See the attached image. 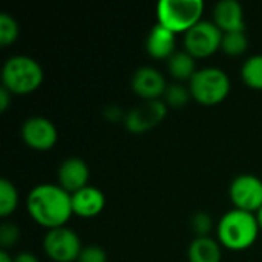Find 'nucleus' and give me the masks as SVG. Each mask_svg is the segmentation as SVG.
Returning a JSON list of instances; mask_svg holds the SVG:
<instances>
[{"instance_id": "7", "label": "nucleus", "mask_w": 262, "mask_h": 262, "mask_svg": "<svg viewBox=\"0 0 262 262\" xmlns=\"http://www.w3.org/2000/svg\"><path fill=\"white\" fill-rule=\"evenodd\" d=\"M45 255L54 262H77L83 250L78 235L69 227L48 230L43 238Z\"/></svg>"}, {"instance_id": "18", "label": "nucleus", "mask_w": 262, "mask_h": 262, "mask_svg": "<svg viewBox=\"0 0 262 262\" xmlns=\"http://www.w3.org/2000/svg\"><path fill=\"white\" fill-rule=\"evenodd\" d=\"M241 80L247 88L262 91V55H252L243 63Z\"/></svg>"}, {"instance_id": "19", "label": "nucleus", "mask_w": 262, "mask_h": 262, "mask_svg": "<svg viewBox=\"0 0 262 262\" xmlns=\"http://www.w3.org/2000/svg\"><path fill=\"white\" fill-rule=\"evenodd\" d=\"M18 201H20L18 190L14 186V183L6 178L0 180V216L2 218L11 216L17 210Z\"/></svg>"}, {"instance_id": "3", "label": "nucleus", "mask_w": 262, "mask_h": 262, "mask_svg": "<svg viewBox=\"0 0 262 262\" xmlns=\"http://www.w3.org/2000/svg\"><path fill=\"white\" fill-rule=\"evenodd\" d=\"M45 74L40 63L28 55H12L2 68V88L12 95L35 92L43 83Z\"/></svg>"}, {"instance_id": "26", "label": "nucleus", "mask_w": 262, "mask_h": 262, "mask_svg": "<svg viewBox=\"0 0 262 262\" xmlns=\"http://www.w3.org/2000/svg\"><path fill=\"white\" fill-rule=\"evenodd\" d=\"M104 115H106V118L107 120H111L112 123H118L120 120H124V114L121 112V109L120 107H117V106H111V107H107L106 111H104Z\"/></svg>"}, {"instance_id": "8", "label": "nucleus", "mask_w": 262, "mask_h": 262, "mask_svg": "<svg viewBox=\"0 0 262 262\" xmlns=\"http://www.w3.org/2000/svg\"><path fill=\"white\" fill-rule=\"evenodd\" d=\"M229 196L235 209L256 213L262 207V180L250 173L236 177L230 183Z\"/></svg>"}, {"instance_id": "9", "label": "nucleus", "mask_w": 262, "mask_h": 262, "mask_svg": "<svg viewBox=\"0 0 262 262\" xmlns=\"http://www.w3.org/2000/svg\"><path fill=\"white\" fill-rule=\"evenodd\" d=\"M20 137L29 149L46 152L57 144L58 130L49 118L31 117L23 121L20 127Z\"/></svg>"}, {"instance_id": "15", "label": "nucleus", "mask_w": 262, "mask_h": 262, "mask_svg": "<svg viewBox=\"0 0 262 262\" xmlns=\"http://www.w3.org/2000/svg\"><path fill=\"white\" fill-rule=\"evenodd\" d=\"M146 51L155 60H169L177 52V34L157 23L146 38Z\"/></svg>"}, {"instance_id": "27", "label": "nucleus", "mask_w": 262, "mask_h": 262, "mask_svg": "<svg viewBox=\"0 0 262 262\" xmlns=\"http://www.w3.org/2000/svg\"><path fill=\"white\" fill-rule=\"evenodd\" d=\"M12 97L14 95L8 89L0 88V112H6L8 111V107H9V104L12 101Z\"/></svg>"}, {"instance_id": "29", "label": "nucleus", "mask_w": 262, "mask_h": 262, "mask_svg": "<svg viewBox=\"0 0 262 262\" xmlns=\"http://www.w3.org/2000/svg\"><path fill=\"white\" fill-rule=\"evenodd\" d=\"M0 262H14V256H11L6 250H0Z\"/></svg>"}, {"instance_id": "4", "label": "nucleus", "mask_w": 262, "mask_h": 262, "mask_svg": "<svg viewBox=\"0 0 262 262\" xmlns=\"http://www.w3.org/2000/svg\"><path fill=\"white\" fill-rule=\"evenodd\" d=\"M203 0H161L157 5V20L173 34H186L203 20Z\"/></svg>"}, {"instance_id": "1", "label": "nucleus", "mask_w": 262, "mask_h": 262, "mask_svg": "<svg viewBox=\"0 0 262 262\" xmlns=\"http://www.w3.org/2000/svg\"><path fill=\"white\" fill-rule=\"evenodd\" d=\"M26 209L31 220L46 230L66 227L74 215L71 193L58 184L51 183L37 184L29 190Z\"/></svg>"}, {"instance_id": "14", "label": "nucleus", "mask_w": 262, "mask_h": 262, "mask_svg": "<svg viewBox=\"0 0 262 262\" xmlns=\"http://www.w3.org/2000/svg\"><path fill=\"white\" fill-rule=\"evenodd\" d=\"M223 34L227 32H243L246 31L244 11L241 3L236 0H223L218 2L213 8V20H212Z\"/></svg>"}, {"instance_id": "25", "label": "nucleus", "mask_w": 262, "mask_h": 262, "mask_svg": "<svg viewBox=\"0 0 262 262\" xmlns=\"http://www.w3.org/2000/svg\"><path fill=\"white\" fill-rule=\"evenodd\" d=\"M77 262H107V255L103 247L91 244L83 247Z\"/></svg>"}, {"instance_id": "21", "label": "nucleus", "mask_w": 262, "mask_h": 262, "mask_svg": "<svg viewBox=\"0 0 262 262\" xmlns=\"http://www.w3.org/2000/svg\"><path fill=\"white\" fill-rule=\"evenodd\" d=\"M192 100V94L189 86H184L183 83H173L167 84V89L163 95V101L166 103L167 107L180 109L186 106Z\"/></svg>"}, {"instance_id": "11", "label": "nucleus", "mask_w": 262, "mask_h": 262, "mask_svg": "<svg viewBox=\"0 0 262 262\" xmlns=\"http://www.w3.org/2000/svg\"><path fill=\"white\" fill-rule=\"evenodd\" d=\"M130 88L134 94L143 98L144 101H155L164 95L167 83L164 75L158 69L152 66H143L134 72Z\"/></svg>"}, {"instance_id": "28", "label": "nucleus", "mask_w": 262, "mask_h": 262, "mask_svg": "<svg viewBox=\"0 0 262 262\" xmlns=\"http://www.w3.org/2000/svg\"><path fill=\"white\" fill-rule=\"evenodd\" d=\"M14 262H40L38 258L31 252H21L14 256Z\"/></svg>"}, {"instance_id": "24", "label": "nucleus", "mask_w": 262, "mask_h": 262, "mask_svg": "<svg viewBox=\"0 0 262 262\" xmlns=\"http://www.w3.org/2000/svg\"><path fill=\"white\" fill-rule=\"evenodd\" d=\"M20 239V229L14 223H3L0 226V246L2 250H9L17 246Z\"/></svg>"}, {"instance_id": "2", "label": "nucleus", "mask_w": 262, "mask_h": 262, "mask_svg": "<svg viewBox=\"0 0 262 262\" xmlns=\"http://www.w3.org/2000/svg\"><path fill=\"white\" fill-rule=\"evenodd\" d=\"M261 230L255 213L232 209L216 224V239L223 249L244 252L255 246Z\"/></svg>"}, {"instance_id": "22", "label": "nucleus", "mask_w": 262, "mask_h": 262, "mask_svg": "<svg viewBox=\"0 0 262 262\" xmlns=\"http://www.w3.org/2000/svg\"><path fill=\"white\" fill-rule=\"evenodd\" d=\"M20 35L18 23L14 17L3 12L0 14V45L2 46H11L17 41Z\"/></svg>"}, {"instance_id": "12", "label": "nucleus", "mask_w": 262, "mask_h": 262, "mask_svg": "<svg viewBox=\"0 0 262 262\" xmlns=\"http://www.w3.org/2000/svg\"><path fill=\"white\" fill-rule=\"evenodd\" d=\"M89 177L91 172L86 161L78 157H69L60 164L57 170V184L72 195L89 186Z\"/></svg>"}, {"instance_id": "17", "label": "nucleus", "mask_w": 262, "mask_h": 262, "mask_svg": "<svg viewBox=\"0 0 262 262\" xmlns=\"http://www.w3.org/2000/svg\"><path fill=\"white\" fill-rule=\"evenodd\" d=\"M167 71L177 83L190 81L196 74V58H193L187 51H177L167 61Z\"/></svg>"}, {"instance_id": "30", "label": "nucleus", "mask_w": 262, "mask_h": 262, "mask_svg": "<svg viewBox=\"0 0 262 262\" xmlns=\"http://www.w3.org/2000/svg\"><path fill=\"white\" fill-rule=\"evenodd\" d=\"M255 216H256V221H258V226H259V230L262 232V207L255 213Z\"/></svg>"}, {"instance_id": "20", "label": "nucleus", "mask_w": 262, "mask_h": 262, "mask_svg": "<svg viewBox=\"0 0 262 262\" xmlns=\"http://www.w3.org/2000/svg\"><path fill=\"white\" fill-rule=\"evenodd\" d=\"M249 48V38L246 35V31L243 32H227L223 35V43H221V51L226 55L230 57H239L246 54Z\"/></svg>"}, {"instance_id": "23", "label": "nucleus", "mask_w": 262, "mask_h": 262, "mask_svg": "<svg viewBox=\"0 0 262 262\" xmlns=\"http://www.w3.org/2000/svg\"><path fill=\"white\" fill-rule=\"evenodd\" d=\"M190 227L192 232L195 233V238L201 236H209V233L213 229V220L209 213L206 212H198L192 216L190 220Z\"/></svg>"}, {"instance_id": "16", "label": "nucleus", "mask_w": 262, "mask_h": 262, "mask_svg": "<svg viewBox=\"0 0 262 262\" xmlns=\"http://www.w3.org/2000/svg\"><path fill=\"white\" fill-rule=\"evenodd\" d=\"M189 262H221L223 261V247L218 239L210 236L195 238L189 246Z\"/></svg>"}, {"instance_id": "6", "label": "nucleus", "mask_w": 262, "mask_h": 262, "mask_svg": "<svg viewBox=\"0 0 262 262\" xmlns=\"http://www.w3.org/2000/svg\"><path fill=\"white\" fill-rule=\"evenodd\" d=\"M223 35L224 34L213 21L201 20L184 34V51L196 60L209 58L221 49Z\"/></svg>"}, {"instance_id": "13", "label": "nucleus", "mask_w": 262, "mask_h": 262, "mask_svg": "<svg viewBox=\"0 0 262 262\" xmlns=\"http://www.w3.org/2000/svg\"><path fill=\"white\" fill-rule=\"evenodd\" d=\"M72 200V212L78 218H95L106 207L104 193L94 186H86L81 190L71 195Z\"/></svg>"}, {"instance_id": "5", "label": "nucleus", "mask_w": 262, "mask_h": 262, "mask_svg": "<svg viewBox=\"0 0 262 262\" xmlns=\"http://www.w3.org/2000/svg\"><path fill=\"white\" fill-rule=\"evenodd\" d=\"M192 100L203 106H216L223 103L232 89L230 78L220 68H201L189 81Z\"/></svg>"}, {"instance_id": "10", "label": "nucleus", "mask_w": 262, "mask_h": 262, "mask_svg": "<svg viewBox=\"0 0 262 262\" xmlns=\"http://www.w3.org/2000/svg\"><path fill=\"white\" fill-rule=\"evenodd\" d=\"M169 107L163 100L144 101L143 104L130 109L124 117V126L130 134L141 135L157 127L167 115Z\"/></svg>"}]
</instances>
